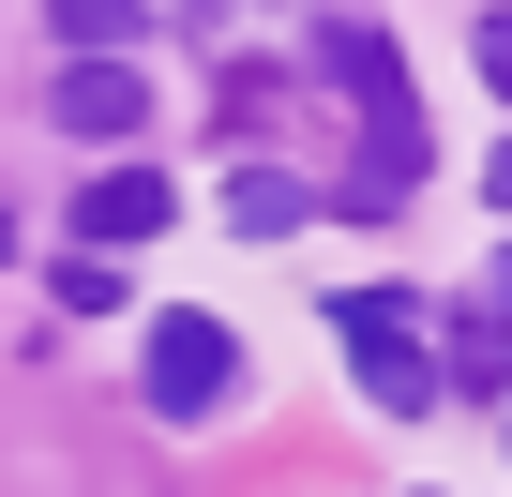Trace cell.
<instances>
[{"mask_svg": "<svg viewBox=\"0 0 512 497\" xmlns=\"http://www.w3.org/2000/svg\"><path fill=\"white\" fill-rule=\"evenodd\" d=\"M317 76L362 106V181H377V196H407V181L437 166V151H422V106H407V61H392L362 16H332V31H317Z\"/></svg>", "mask_w": 512, "mask_h": 497, "instance_id": "1", "label": "cell"}, {"mask_svg": "<svg viewBox=\"0 0 512 497\" xmlns=\"http://www.w3.org/2000/svg\"><path fill=\"white\" fill-rule=\"evenodd\" d=\"M332 332H347V362H362V392H377L392 422L437 407V332H422L407 287H332Z\"/></svg>", "mask_w": 512, "mask_h": 497, "instance_id": "2", "label": "cell"}, {"mask_svg": "<svg viewBox=\"0 0 512 497\" xmlns=\"http://www.w3.org/2000/svg\"><path fill=\"white\" fill-rule=\"evenodd\" d=\"M136 377H151V407H166V422H211V407L241 392V332L181 302V317H151V347H136Z\"/></svg>", "mask_w": 512, "mask_h": 497, "instance_id": "3", "label": "cell"}, {"mask_svg": "<svg viewBox=\"0 0 512 497\" xmlns=\"http://www.w3.org/2000/svg\"><path fill=\"white\" fill-rule=\"evenodd\" d=\"M166 211H181V181H166V166H106V181L76 196V226H91V257H106V241H151Z\"/></svg>", "mask_w": 512, "mask_h": 497, "instance_id": "4", "label": "cell"}, {"mask_svg": "<svg viewBox=\"0 0 512 497\" xmlns=\"http://www.w3.org/2000/svg\"><path fill=\"white\" fill-rule=\"evenodd\" d=\"M61 121H76V136H136V121H151V76H136V61H61Z\"/></svg>", "mask_w": 512, "mask_h": 497, "instance_id": "5", "label": "cell"}, {"mask_svg": "<svg viewBox=\"0 0 512 497\" xmlns=\"http://www.w3.org/2000/svg\"><path fill=\"white\" fill-rule=\"evenodd\" d=\"M46 31H61V46H91V61H121V46L151 31V0H46Z\"/></svg>", "mask_w": 512, "mask_h": 497, "instance_id": "6", "label": "cell"}, {"mask_svg": "<svg viewBox=\"0 0 512 497\" xmlns=\"http://www.w3.org/2000/svg\"><path fill=\"white\" fill-rule=\"evenodd\" d=\"M226 226H241V241H287V226H302V181H287V166H241V181H226Z\"/></svg>", "mask_w": 512, "mask_h": 497, "instance_id": "7", "label": "cell"}, {"mask_svg": "<svg viewBox=\"0 0 512 497\" xmlns=\"http://www.w3.org/2000/svg\"><path fill=\"white\" fill-rule=\"evenodd\" d=\"M121 302H136V287H121L106 257H61V317H121Z\"/></svg>", "mask_w": 512, "mask_h": 497, "instance_id": "8", "label": "cell"}, {"mask_svg": "<svg viewBox=\"0 0 512 497\" xmlns=\"http://www.w3.org/2000/svg\"><path fill=\"white\" fill-rule=\"evenodd\" d=\"M482 76H497V91H512V16H482Z\"/></svg>", "mask_w": 512, "mask_h": 497, "instance_id": "9", "label": "cell"}, {"mask_svg": "<svg viewBox=\"0 0 512 497\" xmlns=\"http://www.w3.org/2000/svg\"><path fill=\"white\" fill-rule=\"evenodd\" d=\"M482 302H497V317H512V241H497V272H482Z\"/></svg>", "mask_w": 512, "mask_h": 497, "instance_id": "10", "label": "cell"}, {"mask_svg": "<svg viewBox=\"0 0 512 497\" xmlns=\"http://www.w3.org/2000/svg\"><path fill=\"white\" fill-rule=\"evenodd\" d=\"M482 196H497V211H512V136H497V166H482Z\"/></svg>", "mask_w": 512, "mask_h": 497, "instance_id": "11", "label": "cell"}]
</instances>
